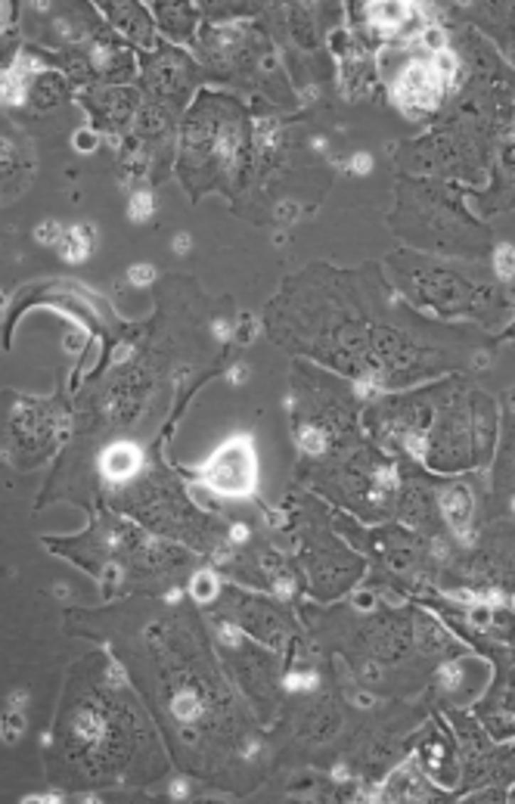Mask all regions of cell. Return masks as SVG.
<instances>
[{"mask_svg": "<svg viewBox=\"0 0 515 804\" xmlns=\"http://www.w3.org/2000/svg\"><path fill=\"white\" fill-rule=\"evenodd\" d=\"M258 460L248 438H230L208 463L202 466V478L211 491L227 494V497H243L255 487Z\"/></svg>", "mask_w": 515, "mask_h": 804, "instance_id": "1", "label": "cell"}, {"mask_svg": "<svg viewBox=\"0 0 515 804\" xmlns=\"http://www.w3.org/2000/svg\"><path fill=\"white\" fill-rule=\"evenodd\" d=\"M441 78L435 75L432 65L425 63H410L394 81V100L400 106H419V109H432L437 100H441Z\"/></svg>", "mask_w": 515, "mask_h": 804, "instance_id": "2", "label": "cell"}, {"mask_svg": "<svg viewBox=\"0 0 515 804\" xmlns=\"http://www.w3.org/2000/svg\"><path fill=\"white\" fill-rule=\"evenodd\" d=\"M441 512H444V519H447V525L466 541V531L472 525V491L469 487H462V485L447 487L444 497H441Z\"/></svg>", "mask_w": 515, "mask_h": 804, "instance_id": "3", "label": "cell"}, {"mask_svg": "<svg viewBox=\"0 0 515 804\" xmlns=\"http://www.w3.org/2000/svg\"><path fill=\"white\" fill-rule=\"evenodd\" d=\"M100 466H102V472H106V478H112V482H124V478H131V475L140 472L143 457H140V450H137L134 444H112V448L102 453Z\"/></svg>", "mask_w": 515, "mask_h": 804, "instance_id": "4", "label": "cell"}, {"mask_svg": "<svg viewBox=\"0 0 515 804\" xmlns=\"http://www.w3.org/2000/svg\"><path fill=\"white\" fill-rule=\"evenodd\" d=\"M382 798L391 801H403V798H425V789L419 783V776H410V767H403L388 780V786L382 789Z\"/></svg>", "mask_w": 515, "mask_h": 804, "instance_id": "5", "label": "cell"}, {"mask_svg": "<svg viewBox=\"0 0 515 804\" xmlns=\"http://www.w3.org/2000/svg\"><path fill=\"white\" fill-rule=\"evenodd\" d=\"M410 10H413V6H407V4H376L370 10V16L382 25V28H400V25L407 22Z\"/></svg>", "mask_w": 515, "mask_h": 804, "instance_id": "6", "label": "cell"}, {"mask_svg": "<svg viewBox=\"0 0 515 804\" xmlns=\"http://www.w3.org/2000/svg\"><path fill=\"white\" fill-rule=\"evenodd\" d=\"M190 593H193L196 603H211L214 596H218V578H214L211 571H199L190 584Z\"/></svg>", "mask_w": 515, "mask_h": 804, "instance_id": "7", "label": "cell"}, {"mask_svg": "<svg viewBox=\"0 0 515 804\" xmlns=\"http://www.w3.org/2000/svg\"><path fill=\"white\" fill-rule=\"evenodd\" d=\"M494 268H497V277H500V280H512L515 277V245H509V243L497 245Z\"/></svg>", "mask_w": 515, "mask_h": 804, "instance_id": "8", "label": "cell"}, {"mask_svg": "<svg viewBox=\"0 0 515 804\" xmlns=\"http://www.w3.org/2000/svg\"><path fill=\"white\" fill-rule=\"evenodd\" d=\"M298 444H302V450L304 453H323V448H326V432L323 429H317V425H304L302 432H298Z\"/></svg>", "mask_w": 515, "mask_h": 804, "instance_id": "9", "label": "cell"}, {"mask_svg": "<svg viewBox=\"0 0 515 804\" xmlns=\"http://www.w3.org/2000/svg\"><path fill=\"white\" fill-rule=\"evenodd\" d=\"M152 211H156V202H152V196H149V193H134L131 208H127V215H131L134 224H143V221H149Z\"/></svg>", "mask_w": 515, "mask_h": 804, "instance_id": "10", "label": "cell"}, {"mask_svg": "<svg viewBox=\"0 0 515 804\" xmlns=\"http://www.w3.org/2000/svg\"><path fill=\"white\" fill-rule=\"evenodd\" d=\"M432 68H435V75H437V78H441V81H450L453 75H457L460 63H457V56H453L450 50L444 47V50H437V53H435V59H432Z\"/></svg>", "mask_w": 515, "mask_h": 804, "instance_id": "11", "label": "cell"}, {"mask_svg": "<svg viewBox=\"0 0 515 804\" xmlns=\"http://www.w3.org/2000/svg\"><path fill=\"white\" fill-rule=\"evenodd\" d=\"M171 708H174V714L180 717V721H193V717H199V699H196L193 692H180Z\"/></svg>", "mask_w": 515, "mask_h": 804, "instance_id": "12", "label": "cell"}, {"mask_svg": "<svg viewBox=\"0 0 515 804\" xmlns=\"http://www.w3.org/2000/svg\"><path fill=\"white\" fill-rule=\"evenodd\" d=\"M127 280H131V286H149L152 280H156V268H152V264H134V268L127 270Z\"/></svg>", "mask_w": 515, "mask_h": 804, "instance_id": "13", "label": "cell"}, {"mask_svg": "<svg viewBox=\"0 0 515 804\" xmlns=\"http://www.w3.org/2000/svg\"><path fill=\"white\" fill-rule=\"evenodd\" d=\"M38 243H50V245H59L63 243V236H65V230H59V224L56 221H47V224H41L38 227Z\"/></svg>", "mask_w": 515, "mask_h": 804, "instance_id": "14", "label": "cell"}, {"mask_svg": "<svg viewBox=\"0 0 515 804\" xmlns=\"http://www.w3.org/2000/svg\"><path fill=\"white\" fill-rule=\"evenodd\" d=\"M423 41H425V47L432 50V53L444 50V31L437 28V25H425V28H423Z\"/></svg>", "mask_w": 515, "mask_h": 804, "instance_id": "15", "label": "cell"}, {"mask_svg": "<svg viewBox=\"0 0 515 804\" xmlns=\"http://www.w3.org/2000/svg\"><path fill=\"white\" fill-rule=\"evenodd\" d=\"M469 618H472V624H475V628H487V624H491V603H478V605H472Z\"/></svg>", "mask_w": 515, "mask_h": 804, "instance_id": "16", "label": "cell"}, {"mask_svg": "<svg viewBox=\"0 0 515 804\" xmlns=\"http://www.w3.org/2000/svg\"><path fill=\"white\" fill-rule=\"evenodd\" d=\"M289 689H314L317 687V677L314 674H292V677L286 680Z\"/></svg>", "mask_w": 515, "mask_h": 804, "instance_id": "17", "label": "cell"}, {"mask_svg": "<svg viewBox=\"0 0 515 804\" xmlns=\"http://www.w3.org/2000/svg\"><path fill=\"white\" fill-rule=\"evenodd\" d=\"M351 171H354V174H370V171H373V159L366 156V152H357V156L351 159Z\"/></svg>", "mask_w": 515, "mask_h": 804, "instance_id": "18", "label": "cell"}, {"mask_svg": "<svg viewBox=\"0 0 515 804\" xmlns=\"http://www.w3.org/2000/svg\"><path fill=\"white\" fill-rule=\"evenodd\" d=\"M239 637H243V634H239L236 624H224V628H221V640H224L227 646H236V643H239Z\"/></svg>", "mask_w": 515, "mask_h": 804, "instance_id": "19", "label": "cell"}, {"mask_svg": "<svg viewBox=\"0 0 515 804\" xmlns=\"http://www.w3.org/2000/svg\"><path fill=\"white\" fill-rule=\"evenodd\" d=\"M190 249H193V236H190V233H177V236H174V252H177V255H186Z\"/></svg>", "mask_w": 515, "mask_h": 804, "instance_id": "20", "label": "cell"}, {"mask_svg": "<svg viewBox=\"0 0 515 804\" xmlns=\"http://www.w3.org/2000/svg\"><path fill=\"white\" fill-rule=\"evenodd\" d=\"M75 147H78L81 152H87V149L97 147V137H90V134H78V137H75Z\"/></svg>", "mask_w": 515, "mask_h": 804, "instance_id": "21", "label": "cell"}, {"mask_svg": "<svg viewBox=\"0 0 515 804\" xmlns=\"http://www.w3.org/2000/svg\"><path fill=\"white\" fill-rule=\"evenodd\" d=\"M245 379H248V366H245V364L230 370V382H236V386H239V382H245Z\"/></svg>", "mask_w": 515, "mask_h": 804, "instance_id": "22", "label": "cell"}, {"mask_svg": "<svg viewBox=\"0 0 515 804\" xmlns=\"http://www.w3.org/2000/svg\"><path fill=\"white\" fill-rule=\"evenodd\" d=\"M230 537L239 544V541H248V528L245 525H233V531H230Z\"/></svg>", "mask_w": 515, "mask_h": 804, "instance_id": "23", "label": "cell"}, {"mask_svg": "<svg viewBox=\"0 0 515 804\" xmlns=\"http://www.w3.org/2000/svg\"><path fill=\"white\" fill-rule=\"evenodd\" d=\"M214 336H218V339H227V336H230V323H227V320H218V323H214Z\"/></svg>", "mask_w": 515, "mask_h": 804, "instance_id": "24", "label": "cell"}, {"mask_svg": "<svg viewBox=\"0 0 515 804\" xmlns=\"http://www.w3.org/2000/svg\"><path fill=\"white\" fill-rule=\"evenodd\" d=\"M357 605H360V609H370V605H373V593H360V596H357Z\"/></svg>", "mask_w": 515, "mask_h": 804, "instance_id": "25", "label": "cell"}, {"mask_svg": "<svg viewBox=\"0 0 515 804\" xmlns=\"http://www.w3.org/2000/svg\"><path fill=\"white\" fill-rule=\"evenodd\" d=\"M171 795H174V798H184V795H186V783H174V786H171Z\"/></svg>", "mask_w": 515, "mask_h": 804, "instance_id": "26", "label": "cell"}, {"mask_svg": "<svg viewBox=\"0 0 515 804\" xmlns=\"http://www.w3.org/2000/svg\"><path fill=\"white\" fill-rule=\"evenodd\" d=\"M354 699H357V705H370V702H373V699H370V696H363V692H357Z\"/></svg>", "mask_w": 515, "mask_h": 804, "instance_id": "27", "label": "cell"}, {"mask_svg": "<svg viewBox=\"0 0 515 804\" xmlns=\"http://www.w3.org/2000/svg\"><path fill=\"white\" fill-rule=\"evenodd\" d=\"M512 509H515V500H512Z\"/></svg>", "mask_w": 515, "mask_h": 804, "instance_id": "28", "label": "cell"}, {"mask_svg": "<svg viewBox=\"0 0 515 804\" xmlns=\"http://www.w3.org/2000/svg\"><path fill=\"white\" fill-rule=\"evenodd\" d=\"M512 798H515V789H512Z\"/></svg>", "mask_w": 515, "mask_h": 804, "instance_id": "29", "label": "cell"}]
</instances>
